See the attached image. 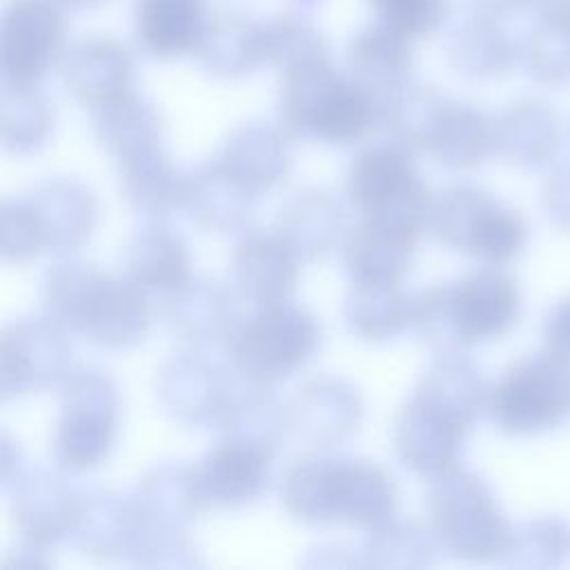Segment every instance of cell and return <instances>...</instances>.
I'll return each mask as SVG.
<instances>
[{
  "label": "cell",
  "instance_id": "12",
  "mask_svg": "<svg viewBox=\"0 0 570 570\" xmlns=\"http://www.w3.org/2000/svg\"><path fill=\"white\" fill-rule=\"evenodd\" d=\"M80 492L56 470L33 468L13 479L9 514L20 534L51 548L71 534Z\"/></svg>",
  "mask_w": 570,
  "mask_h": 570
},
{
  "label": "cell",
  "instance_id": "8",
  "mask_svg": "<svg viewBox=\"0 0 570 570\" xmlns=\"http://www.w3.org/2000/svg\"><path fill=\"white\" fill-rule=\"evenodd\" d=\"M494 419L510 432H537L570 414V363L557 350L514 365L492 396Z\"/></svg>",
  "mask_w": 570,
  "mask_h": 570
},
{
  "label": "cell",
  "instance_id": "19",
  "mask_svg": "<svg viewBox=\"0 0 570 570\" xmlns=\"http://www.w3.org/2000/svg\"><path fill=\"white\" fill-rule=\"evenodd\" d=\"M91 129L98 145L116 163L160 149L165 134L158 107L140 96L138 89L91 109Z\"/></svg>",
  "mask_w": 570,
  "mask_h": 570
},
{
  "label": "cell",
  "instance_id": "20",
  "mask_svg": "<svg viewBox=\"0 0 570 570\" xmlns=\"http://www.w3.org/2000/svg\"><path fill=\"white\" fill-rule=\"evenodd\" d=\"M196 58L218 78H238L254 71L265 65V20L243 11L212 13Z\"/></svg>",
  "mask_w": 570,
  "mask_h": 570
},
{
  "label": "cell",
  "instance_id": "31",
  "mask_svg": "<svg viewBox=\"0 0 570 570\" xmlns=\"http://www.w3.org/2000/svg\"><path fill=\"white\" fill-rule=\"evenodd\" d=\"M292 265L285 261V247L278 240L254 236L245 240L234 256V272L240 287L261 303L278 301L285 289V269Z\"/></svg>",
  "mask_w": 570,
  "mask_h": 570
},
{
  "label": "cell",
  "instance_id": "42",
  "mask_svg": "<svg viewBox=\"0 0 570 570\" xmlns=\"http://www.w3.org/2000/svg\"><path fill=\"white\" fill-rule=\"evenodd\" d=\"M292 2H294L296 11L305 13V11H314V9H318L325 0H292Z\"/></svg>",
  "mask_w": 570,
  "mask_h": 570
},
{
  "label": "cell",
  "instance_id": "37",
  "mask_svg": "<svg viewBox=\"0 0 570 570\" xmlns=\"http://www.w3.org/2000/svg\"><path fill=\"white\" fill-rule=\"evenodd\" d=\"M528 11L539 22L570 29V0H530Z\"/></svg>",
  "mask_w": 570,
  "mask_h": 570
},
{
  "label": "cell",
  "instance_id": "30",
  "mask_svg": "<svg viewBox=\"0 0 570 570\" xmlns=\"http://www.w3.org/2000/svg\"><path fill=\"white\" fill-rule=\"evenodd\" d=\"M165 318L178 336L187 341H205L220 330L225 301L216 287L187 281L167 294Z\"/></svg>",
  "mask_w": 570,
  "mask_h": 570
},
{
  "label": "cell",
  "instance_id": "28",
  "mask_svg": "<svg viewBox=\"0 0 570 570\" xmlns=\"http://www.w3.org/2000/svg\"><path fill=\"white\" fill-rule=\"evenodd\" d=\"M56 129V107L38 87H2L0 147L9 154H31L47 145Z\"/></svg>",
  "mask_w": 570,
  "mask_h": 570
},
{
  "label": "cell",
  "instance_id": "16",
  "mask_svg": "<svg viewBox=\"0 0 570 570\" xmlns=\"http://www.w3.org/2000/svg\"><path fill=\"white\" fill-rule=\"evenodd\" d=\"M194 470L207 508H236L261 492L267 476V452L256 441L229 436Z\"/></svg>",
  "mask_w": 570,
  "mask_h": 570
},
{
  "label": "cell",
  "instance_id": "1",
  "mask_svg": "<svg viewBox=\"0 0 570 570\" xmlns=\"http://www.w3.org/2000/svg\"><path fill=\"white\" fill-rule=\"evenodd\" d=\"M42 305L62 330L102 350L136 347L151 325V307L142 287L78 258L49 267L42 278Z\"/></svg>",
  "mask_w": 570,
  "mask_h": 570
},
{
  "label": "cell",
  "instance_id": "13",
  "mask_svg": "<svg viewBox=\"0 0 570 570\" xmlns=\"http://www.w3.org/2000/svg\"><path fill=\"white\" fill-rule=\"evenodd\" d=\"M465 421L441 396H416L396 428V448L405 463L419 472H445L456 459Z\"/></svg>",
  "mask_w": 570,
  "mask_h": 570
},
{
  "label": "cell",
  "instance_id": "21",
  "mask_svg": "<svg viewBox=\"0 0 570 570\" xmlns=\"http://www.w3.org/2000/svg\"><path fill=\"white\" fill-rule=\"evenodd\" d=\"M189 245L165 223L142 225L125 249V276L145 292L171 294L189 281Z\"/></svg>",
  "mask_w": 570,
  "mask_h": 570
},
{
  "label": "cell",
  "instance_id": "33",
  "mask_svg": "<svg viewBox=\"0 0 570 570\" xmlns=\"http://www.w3.org/2000/svg\"><path fill=\"white\" fill-rule=\"evenodd\" d=\"M519 53L539 80L561 82L570 78V29L534 20L521 40Z\"/></svg>",
  "mask_w": 570,
  "mask_h": 570
},
{
  "label": "cell",
  "instance_id": "17",
  "mask_svg": "<svg viewBox=\"0 0 570 570\" xmlns=\"http://www.w3.org/2000/svg\"><path fill=\"white\" fill-rule=\"evenodd\" d=\"M209 16L207 0H134L136 42L156 60L196 53Z\"/></svg>",
  "mask_w": 570,
  "mask_h": 570
},
{
  "label": "cell",
  "instance_id": "40",
  "mask_svg": "<svg viewBox=\"0 0 570 570\" xmlns=\"http://www.w3.org/2000/svg\"><path fill=\"white\" fill-rule=\"evenodd\" d=\"M548 334H550V341H552L554 350L563 356H570V301H566L557 309V314L550 321Z\"/></svg>",
  "mask_w": 570,
  "mask_h": 570
},
{
  "label": "cell",
  "instance_id": "38",
  "mask_svg": "<svg viewBox=\"0 0 570 570\" xmlns=\"http://www.w3.org/2000/svg\"><path fill=\"white\" fill-rule=\"evenodd\" d=\"M20 463H22V448L20 443L0 430V485L13 481L20 474Z\"/></svg>",
  "mask_w": 570,
  "mask_h": 570
},
{
  "label": "cell",
  "instance_id": "5",
  "mask_svg": "<svg viewBox=\"0 0 570 570\" xmlns=\"http://www.w3.org/2000/svg\"><path fill=\"white\" fill-rule=\"evenodd\" d=\"M347 189L365 225L407 240L416 238L428 200L410 160L399 149L374 147L361 154Z\"/></svg>",
  "mask_w": 570,
  "mask_h": 570
},
{
  "label": "cell",
  "instance_id": "32",
  "mask_svg": "<svg viewBox=\"0 0 570 570\" xmlns=\"http://www.w3.org/2000/svg\"><path fill=\"white\" fill-rule=\"evenodd\" d=\"M412 240L365 225L352 247V267L367 285H390L405 265Z\"/></svg>",
  "mask_w": 570,
  "mask_h": 570
},
{
  "label": "cell",
  "instance_id": "27",
  "mask_svg": "<svg viewBox=\"0 0 570 570\" xmlns=\"http://www.w3.org/2000/svg\"><path fill=\"white\" fill-rule=\"evenodd\" d=\"M134 499L149 521L174 528H183V523L207 508L196 481V470L178 463H160L147 470Z\"/></svg>",
  "mask_w": 570,
  "mask_h": 570
},
{
  "label": "cell",
  "instance_id": "4",
  "mask_svg": "<svg viewBox=\"0 0 570 570\" xmlns=\"http://www.w3.org/2000/svg\"><path fill=\"white\" fill-rule=\"evenodd\" d=\"M285 499L292 512L305 519L374 523L390 512L394 488L370 463L316 461L289 474Z\"/></svg>",
  "mask_w": 570,
  "mask_h": 570
},
{
  "label": "cell",
  "instance_id": "35",
  "mask_svg": "<svg viewBox=\"0 0 570 570\" xmlns=\"http://www.w3.org/2000/svg\"><path fill=\"white\" fill-rule=\"evenodd\" d=\"M376 22L407 40L428 38L450 18V0H367Z\"/></svg>",
  "mask_w": 570,
  "mask_h": 570
},
{
  "label": "cell",
  "instance_id": "23",
  "mask_svg": "<svg viewBox=\"0 0 570 570\" xmlns=\"http://www.w3.org/2000/svg\"><path fill=\"white\" fill-rule=\"evenodd\" d=\"M412 40L372 22L354 31L347 42L350 73L361 80L374 96L376 91H399L412 69Z\"/></svg>",
  "mask_w": 570,
  "mask_h": 570
},
{
  "label": "cell",
  "instance_id": "11",
  "mask_svg": "<svg viewBox=\"0 0 570 570\" xmlns=\"http://www.w3.org/2000/svg\"><path fill=\"white\" fill-rule=\"evenodd\" d=\"M60 76L76 102L96 109L136 89L138 62L125 42L111 36H89L65 49Z\"/></svg>",
  "mask_w": 570,
  "mask_h": 570
},
{
  "label": "cell",
  "instance_id": "3",
  "mask_svg": "<svg viewBox=\"0 0 570 570\" xmlns=\"http://www.w3.org/2000/svg\"><path fill=\"white\" fill-rule=\"evenodd\" d=\"M120 390L98 367H73L60 385L53 459L60 470L87 472L114 450L120 425Z\"/></svg>",
  "mask_w": 570,
  "mask_h": 570
},
{
  "label": "cell",
  "instance_id": "15",
  "mask_svg": "<svg viewBox=\"0 0 570 570\" xmlns=\"http://www.w3.org/2000/svg\"><path fill=\"white\" fill-rule=\"evenodd\" d=\"M42 229L45 252L71 256L80 252L98 223V200L73 178H49L27 198Z\"/></svg>",
  "mask_w": 570,
  "mask_h": 570
},
{
  "label": "cell",
  "instance_id": "18",
  "mask_svg": "<svg viewBox=\"0 0 570 570\" xmlns=\"http://www.w3.org/2000/svg\"><path fill=\"white\" fill-rule=\"evenodd\" d=\"M448 303L456 334L468 341H481L501 334L514 321L519 292L508 274L483 269L461 281Z\"/></svg>",
  "mask_w": 570,
  "mask_h": 570
},
{
  "label": "cell",
  "instance_id": "10",
  "mask_svg": "<svg viewBox=\"0 0 570 570\" xmlns=\"http://www.w3.org/2000/svg\"><path fill=\"white\" fill-rule=\"evenodd\" d=\"M145 523L147 519L134 497L96 488L80 492L69 539L96 561H131Z\"/></svg>",
  "mask_w": 570,
  "mask_h": 570
},
{
  "label": "cell",
  "instance_id": "24",
  "mask_svg": "<svg viewBox=\"0 0 570 570\" xmlns=\"http://www.w3.org/2000/svg\"><path fill=\"white\" fill-rule=\"evenodd\" d=\"M156 392L165 412L183 423L205 421L218 407L216 372L198 354L171 356L158 372Z\"/></svg>",
  "mask_w": 570,
  "mask_h": 570
},
{
  "label": "cell",
  "instance_id": "25",
  "mask_svg": "<svg viewBox=\"0 0 570 570\" xmlns=\"http://www.w3.org/2000/svg\"><path fill=\"white\" fill-rule=\"evenodd\" d=\"M118 176L125 200L140 214L165 216L185 203L187 178L174 167L163 147L120 160Z\"/></svg>",
  "mask_w": 570,
  "mask_h": 570
},
{
  "label": "cell",
  "instance_id": "6",
  "mask_svg": "<svg viewBox=\"0 0 570 570\" xmlns=\"http://www.w3.org/2000/svg\"><path fill=\"white\" fill-rule=\"evenodd\" d=\"M69 18L58 0L0 4V87H38L67 49Z\"/></svg>",
  "mask_w": 570,
  "mask_h": 570
},
{
  "label": "cell",
  "instance_id": "2",
  "mask_svg": "<svg viewBox=\"0 0 570 570\" xmlns=\"http://www.w3.org/2000/svg\"><path fill=\"white\" fill-rule=\"evenodd\" d=\"M376 96L352 73H341L330 56L283 71V118L327 142H352L376 118Z\"/></svg>",
  "mask_w": 570,
  "mask_h": 570
},
{
  "label": "cell",
  "instance_id": "29",
  "mask_svg": "<svg viewBox=\"0 0 570 570\" xmlns=\"http://www.w3.org/2000/svg\"><path fill=\"white\" fill-rule=\"evenodd\" d=\"M327 56L330 45L323 31L305 13L292 9L265 18V62L274 65L281 73Z\"/></svg>",
  "mask_w": 570,
  "mask_h": 570
},
{
  "label": "cell",
  "instance_id": "39",
  "mask_svg": "<svg viewBox=\"0 0 570 570\" xmlns=\"http://www.w3.org/2000/svg\"><path fill=\"white\" fill-rule=\"evenodd\" d=\"M468 11H476V13H485L492 18H510L519 11H528L530 0H463Z\"/></svg>",
  "mask_w": 570,
  "mask_h": 570
},
{
  "label": "cell",
  "instance_id": "34",
  "mask_svg": "<svg viewBox=\"0 0 570 570\" xmlns=\"http://www.w3.org/2000/svg\"><path fill=\"white\" fill-rule=\"evenodd\" d=\"M42 252V229L29 200L0 198V261L22 265Z\"/></svg>",
  "mask_w": 570,
  "mask_h": 570
},
{
  "label": "cell",
  "instance_id": "26",
  "mask_svg": "<svg viewBox=\"0 0 570 570\" xmlns=\"http://www.w3.org/2000/svg\"><path fill=\"white\" fill-rule=\"evenodd\" d=\"M452 62L474 76L503 73L519 53L503 20L468 11L452 24L448 33Z\"/></svg>",
  "mask_w": 570,
  "mask_h": 570
},
{
  "label": "cell",
  "instance_id": "7",
  "mask_svg": "<svg viewBox=\"0 0 570 570\" xmlns=\"http://www.w3.org/2000/svg\"><path fill=\"white\" fill-rule=\"evenodd\" d=\"M73 370L67 330L45 316L0 325V403L60 387Z\"/></svg>",
  "mask_w": 570,
  "mask_h": 570
},
{
  "label": "cell",
  "instance_id": "41",
  "mask_svg": "<svg viewBox=\"0 0 570 570\" xmlns=\"http://www.w3.org/2000/svg\"><path fill=\"white\" fill-rule=\"evenodd\" d=\"M65 9H96V7H100V4H105V2H109V0H58Z\"/></svg>",
  "mask_w": 570,
  "mask_h": 570
},
{
  "label": "cell",
  "instance_id": "36",
  "mask_svg": "<svg viewBox=\"0 0 570 570\" xmlns=\"http://www.w3.org/2000/svg\"><path fill=\"white\" fill-rule=\"evenodd\" d=\"M49 550L51 548H45L29 539H20L0 557V568H49L53 566Z\"/></svg>",
  "mask_w": 570,
  "mask_h": 570
},
{
  "label": "cell",
  "instance_id": "9",
  "mask_svg": "<svg viewBox=\"0 0 570 570\" xmlns=\"http://www.w3.org/2000/svg\"><path fill=\"white\" fill-rule=\"evenodd\" d=\"M314 343L316 325L303 309L267 301L236 330L232 358L249 376H281L298 367Z\"/></svg>",
  "mask_w": 570,
  "mask_h": 570
},
{
  "label": "cell",
  "instance_id": "14",
  "mask_svg": "<svg viewBox=\"0 0 570 570\" xmlns=\"http://www.w3.org/2000/svg\"><path fill=\"white\" fill-rule=\"evenodd\" d=\"M434 503L436 525L454 550L468 557H490L501 550L505 528L479 483L470 479L450 481Z\"/></svg>",
  "mask_w": 570,
  "mask_h": 570
},
{
  "label": "cell",
  "instance_id": "22",
  "mask_svg": "<svg viewBox=\"0 0 570 570\" xmlns=\"http://www.w3.org/2000/svg\"><path fill=\"white\" fill-rule=\"evenodd\" d=\"M454 203L465 214L445 207V232L452 243L485 261H505L514 256L523 243V223L508 209L474 194H456Z\"/></svg>",
  "mask_w": 570,
  "mask_h": 570
}]
</instances>
